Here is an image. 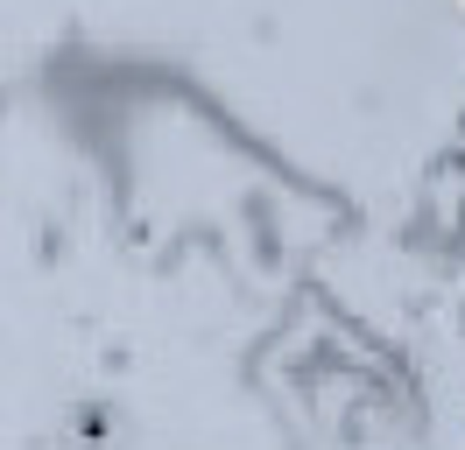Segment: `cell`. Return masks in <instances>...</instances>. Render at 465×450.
<instances>
[{"instance_id":"cell-1","label":"cell","mask_w":465,"mask_h":450,"mask_svg":"<svg viewBox=\"0 0 465 450\" xmlns=\"http://www.w3.org/2000/svg\"><path fill=\"white\" fill-rule=\"evenodd\" d=\"M0 450H465V35L183 50L0 0Z\"/></svg>"}]
</instances>
